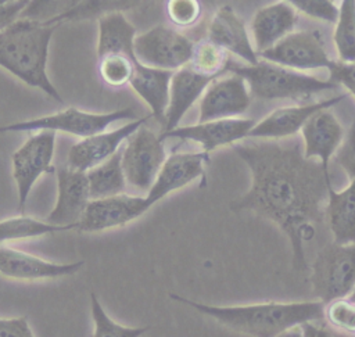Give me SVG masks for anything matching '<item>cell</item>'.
<instances>
[{
  "mask_svg": "<svg viewBox=\"0 0 355 337\" xmlns=\"http://www.w3.org/2000/svg\"><path fill=\"white\" fill-rule=\"evenodd\" d=\"M233 151L251 172V187L230 202V209L250 211L276 223L288 237L293 266L306 268L304 241L315 234L324 218V202L331 187L320 162L304 157L300 141L261 140L239 143Z\"/></svg>",
  "mask_w": 355,
  "mask_h": 337,
  "instance_id": "obj_1",
  "label": "cell"
},
{
  "mask_svg": "<svg viewBox=\"0 0 355 337\" xmlns=\"http://www.w3.org/2000/svg\"><path fill=\"white\" fill-rule=\"evenodd\" d=\"M169 297L215 319L222 326L250 337H277L304 323L320 322L324 318L326 305L322 301H269L251 305L218 306L191 301L178 294H169Z\"/></svg>",
  "mask_w": 355,
  "mask_h": 337,
  "instance_id": "obj_2",
  "label": "cell"
},
{
  "mask_svg": "<svg viewBox=\"0 0 355 337\" xmlns=\"http://www.w3.org/2000/svg\"><path fill=\"white\" fill-rule=\"evenodd\" d=\"M57 26L21 17L0 31V67L28 86L40 89L57 103H64L47 75L49 46Z\"/></svg>",
  "mask_w": 355,
  "mask_h": 337,
  "instance_id": "obj_3",
  "label": "cell"
},
{
  "mask_svg": "<svg viewBox=\"0 0 355 337\" xmlns=\"http://www.w3.org/2000/svg\"><path fill=\"white\" fill-rule=\"evenodd\" d=\"M227 71L243 78L250 93L261 100L308 101L315 94L338 86L330 79L324 80L266 61L257 65L229 64Z\"/></svg>",
  "mask_w": 355,
  "mask_h": 337,
  "instance_id": "obj_4",
  "label": "cell"
},
{
  "mask_svg": "<svg viewBox=\"0 0 355 337\" xmlns=\"http://www.w3.org/2000/svg\"><path fill=\"white\" fill-rule=\"evenodd\" d=\"M137 119V114L133 108H122L111 112H89L76 107H67L58 112L28 119L22 122L0 126V132H62L76 137H89L97 133H103L107 128L118 121Z\"/></svg>",
  "mask_w": 355,
  "mask_h": 337,
  "instance_id": "obj_5",
  "label": "cell"
},
{
  "mask_svg": "<svg viewBox=\"0 0 355 337\" xmlns=\"http://www.w3.org/2000/svg\"><path fill=\"white\" fill-rule=\"evenodd\" d=\"M311 284L323 304L349 295L355 287V243L324 245L312 263Z\"/></svg>",
  "mask_w": 355,
  "mask_h": 337,
  "instance_id": "obj_6",
  "label": "cell"
},
{
  "mask_svg": "<svg viewBox=\"0 0 355 337\" xmlns=\"http://www.w3.org/2000/svg\"><path fill=\"white\" fill-rule=\"evenodd\" d=\"M165 159L164 140L144 125L140 126L121 148V165L126 184L147 194Z\"/></svg>",
  "mask_w": 355,
  "mask_h": 337,
  "instance_id": "obj_7",
  "label": "cell"
},
{
  "mask_svg": "<svg viewBox=\"0 0 355 337\" xmlns=\"http://www.w3.org/2000/svg\"><path fill=\"white\" fill-rule=\"evenodd\" d=\"M194 42L168 25H155L136 35L133 51L136 60L146 67L178 71L190 61Z\"/></svg>",
  "mask_w": 355,
  "mask_h": 337,
  "instance_id": "obj_8",
  "label": "cell"
},
{
  "mask_svg": "<svg viewBox=\"0 0 355 337\" xmlns=\"http://www.w3.org/2000/svg\"><path fill=\"white\" fill-rule=\"evenodd\" d=\"M55 150L54 132H35L25 143L12 154V176L18 193V211H25V204L36 180L43 173H53Z\"/></svg>",
  "mask_w": 355,
  "mask_h": 337,
  "instance_id": "obj_9",
  "label": "cell"
},
{
  "mask_svg": "<svg viewBox=\"0 0 355 337\" xmlns=\"http://www.w3.org/2000/svg\"><path fill=\"white\" fill-rule=\"evenodd\" d=\"M266 62L288 69L330 68L333 60L329 57L323 37L316 29H301L288 33L270 49L257 54Z\"/></svg>",
  "mask_w": 355,
  "mask_h": 337,
  "instance_id": "obj_10",
  "label": "cell"
},
{
  "mask_svg": "<svg viewBox=\"0 0 355 337\" xmlns=\"http://www.w3.org/2000/svg\"><path fill=\"white\" fill-rule=\"evenodd\" d=\"M150 207L144 196L118 194L105 198L90 200L78 222V230L86 233L122 227L146 214Z\"/></svg>",
  "mask_w": 355,
  "mask_h": 337,
  "instance_id": "obj_11",
  "label": "cell"
},
{
  "mask_svg": "<svg viewBox=\"0 0 355 337\" xmlns=\"http://www.w3.org/2000/svg\"><path fill=\"white\" fill-rule=\"evenodd\" d=\"M251 103L247 83L239 75L214 79L200 100L198 122L239 118Z\"/></svg>",
  "mask_w": 355,
  "mask_h": 337,
  "instance_id": "obj_12",
  "label": "cell"
},
{
  "mask_svg": "<svg viewBox=\"0 0 355 337\" xmlns=\"http://www.w3.org/2000/svg\"><path fill=\"white\" fill-rule=\"evenodd\" d=\"M148 116H141L128 122L112 130H105L79 140L72 144L68 151L67 165L72 169L87 172L92 168L103 164L119 151L123 141L129 139L140 126L147 122Z\"/></svg>",
  "mask_w": 355,
  "mask_h": 337,
  "instance_id": "obj_13",
  "label": "cell"
},
{
  "mask_svg": "<svg viewBox=\"0 0 355 337\" xmlns=\"http://www.w3.org/2000/svg\"><path fill=\"white\" fill-rule=\"evenodd\" d=\"M209 157L204 151L198 153H172L166 157L161 166L155 182L144 196L147 205L151 208L155 202L165 198L172 191H176L191 182L200 179L204 184L205 169L204 165Z\"/></svg>",
  "mask_w": 355,
  "mask_h": 337,
  "instance_id": "obj_14",
  "label": "cell"
},
{
  "mask_svg": "<svg viewBox=\"0 0 355 337\" xmlns=\"http://www.w3.org/2000/svg\"><path fill=\"white\" fill-rule=\"evenodd\" d=\"M255 125L251 118H230L209 122H198L196 125L179 126L171 132L161 133L159 137L179 139L180 141H194L202 147L204 153H209L218 147L230 146L248 137L250 130Z\"/></svg>",
  "mask_w": 355,
  "mask_h": 337,
  "instance_id": "obj_15",
  "label": "cell"
},
{
  "mask_svg": "<svg viewBox=\"0 0 355 337\" xmlns=\"http://www.w3.org/2000/svg\"><path fill=\"white\" fill-rule=\"evenodd\" d=\"M57 201L47 222L58 226H76L90 201L86 172L61 165L55 169Z\"/></svg>",
  "mask_w": 355,
  "mask_h": 337,
  "instance_id": "obj_16",
  "label": "cell"
},
{
  "mask_svg": "<svg viewBox=\"0 0 355 337\" xmlns=\"http://www.w3.org/2000/svg\"><path fill=\"white\" fill-rule=\"evenodd\" d=\"M345 98V94L333 96L327 100L305 103L300 105L282 107L268 114L262 121L255 123L248 133L250 139L280 140L297 135L304 123L319 110L331 108Z\"/></svg>",
  "mask_w": 355,
  "mask_h": 337,
  "instance_id": "obj_17",
  "label": "cell"
},
{
  "mask_svg": "<svg viewBox=\"0 0 355 337\" xmlns=\"http://www.w3.org/2000/svg\"><path fill=\"white\" fill-rule=\"evenodd\" d=\"M304 140V157L319 158L324 172H329V161L337 151L344 137V129L330 108L319 110L301 128Z\"/></svg>",
  "mask_w": 355,
  "mask_h": 337,
  "instance_id": "obj_18",
  "label": "cell"
},
{
  "mask_svg": "<svg viewBox=\"0 0 355 337\" xmlns=\"http://www.w3.org/2000/svg\"><path fill=\"white\" fill-rule=\"evenodd\" d=\"M82 265L83 261L55 263L15 248L0 247V275L12 280L57 279L76 273Z\"/></svg>",
  "mask_w": 355,
  "mask_h": 337,
  "instance_id": "obj_19",
  "label": "cell"
},
{
  "mask_svg": "<svg viewBox=\"0 0 355 337\" xmlns=\"http://www.w3.org/2000/svg\"><path fill=\"white\" fill-rule=\"evenodd\" d=\"M207 35L208 40L227 53L236 54L248 65H257L259 62L243 18L230 6H222L214 14Z\"/></svg>",
  "mask_w": 355,
  "mask_h": 337,
  "instance_id": "obj_20",
  "label": "cell"
},
{
  "mask_svg": "<svg viewBox=\"0 0 355 337\" xmlns=\"http://www.w3.org/2000/svg\"><path fill=\"white\" fill-rule=\"evenodd\" d=\"M298 22V12L288 1H276L261 7L252 18L251 29L255 43V53L259 54L288 33L294 32Z\"/></svg>",
  "mask_w": 355,
  "mask_h": 337,
  "instance_id": "obj_21",
  "label": "cell"
},
{
  "mask_svg": "<svg viewBox=\"0 0 355 337\" xmlns=\"http://www.w3.org/2000/svg\"><path fill=\"white\" fill-rule=\"evenodd\" d=\"M212 80L214 79L194 72L189 65L173 72L169 85V100L165 112V128L162 133L178 128L182 118L202 96Z\"/></svg>",
  "mask_w": 355,
  "mask_h": 337,
  "instance_id": "obj_22",
  "label": "cell"
},
{
  "mask_svg": "<svg viewBox=\"0 0 355 337\" xmlns=\"http://www.w3.org/2000/svg\"><path fill=\"white\" fill-rule=\"evenodd\" d=\"M172 75V71L150 68L136 61L135 71L129 82L130 87L150 107L153 116L161 125H165V112L169 100V85Z\"/></svg>",
  "mask_w": 355,
  "mask_h": 337,
  "instance_id": "obj_23",
  "label": "cell"
},
{
  "mask_svg": "<svg viewBox=\"0 0 355 337\" xmlns=\"http://www.w3.org/2000/svg\"><path fill=\"white\" fill-rule=\"evenodd\" d=\"M324 216L327 218L334 243H355V179L341 191H336L333 186L329 189Z\"/></svg>",
  "mask_w": 355,
  "mask_h": 337,
  "instance_id": "obj_24",
  "label": "cell"
},
{
  "mask_svg": "<svg viewBox=\"0 0 355 337\" xmlns=\"http://www.w3.org/2000/svg\"><path fill=\"white\" fill-rule=\"evenodd\" d=\"M136 28L121 11H111L98 19L97 58L107 54H122L135 57L133 43Z\"/></svg>",
  "mask_w": 355,
  "mask_h": 337,
  "instance_id": "obj_25",
  "label": "cell"
},
{
  "mask_svg": "<svg viewBox=\"0 0 355 337\" xmlns=\"http://www.w3.org/2000/svg\"><path fill=\"white\" fill-rule=\"evenodd\" d=\"M90 200L123 194L126 180L121 165V148L111 158L86 172Z\"/></svg>",
  "mask_w": 355,
  "mask_h": 337,
  "instance_id": "obj_26",
  "label": "cell"
},
{
  "mask_svg": "<svg viewBox=\"0 0 355 337\" xmlns=\"http://www.w3.org/2000/svg\"><path fill=\"white\" fill-rule=\"evenodd\" d=\"M71 229H76V226H58L22 215L0 221V243L28 240Z\"/></svg>",
  "mask_w": 355,
  "mask_h": 337,
  "instance_id": "obj_27",
  "label": "cell"
},
{
  "mask_svg": "<svg viewBox=\"0 0 355 337\" xmlns=\"http://www.w3.org/2000/svg\"><path fill=\"white\" fill-rule=\"evenodd\" d=\"M229 53L212 43L208 39H202L194 43L189 67L209 79H216L218 75L227 71L229 67Z\"/></svg>",
  "mask_w": 355,
  "mask_h": 337,
  "instance_id": "obj_28",
  "label": "cell"
},
{
  "mask_svg": "<svg viewBox=\"0 0 355 337\" xmlns=\"http://www.w3.org/2000/svg\"><path fill=\"white\" fill-rule=\"evenodd\" d=\"M334 26V46L341 62H355V1L344 0Z\"/></svg>",
  "mask_w": 355,
  "mask_h": 337,
  "instance_id": "obj_29",
  "label": "cell"
},
{
  "mask_svg": "<svg viewBox=\"0 0 355 337\" xmlns=\"http://www.w3.org/2000/svg\"><path fill=\"white\" fill-rule=\"evenodd\" d=\"M136 61V57L122 54H107L97 58V68L101 80L111 87H123L129 85Z\"/></svg>",
  "mask_w": 355,
  "mask_h": 337,
  "instance_id": "obj_30",
  "label": "cell"
},
{
  "mask_svg": "<svg viewBox=\"0 0 355 337\" xmlns=\"http://www.w3.org/2000/svg\"><path fill=\"white\" fill-rule=\"evenodd\" d=\"M90 309L92 318L94 322V333L93 337H141L148 327H128L114 322L94 293L90 294Z\"/></svg>",
  "mask_w": 355,
  "mask_h": 337,
  "instance_id": "obj_31",
  "label": "cell"
},
{
  "mask_svg": "<svg viewBox=\"0 0 355 337\" xmlns=\"http://www.w3.org/2000/svg\"><path fill=\"white\" fill-rule=\"evenodd\" d=\"M324 318L333 329L347 334H355V302L338 298L324 305Z\"/></svg>",
  "mask_w": 355,
  "mask_h": 337,
  "instance_id": "obj_32",
  "label": "cell"
},
{
  "mask_svg": "<svg viewBox=\"0 0 355 337\" xmlns=\"http://www.w3.org/2000/svg\"><path fill=\"white\" fill-rule=\"evenodd\" d=\"M166 14L175 26L190 28L200 19L201 6L197 0H169Z\"/></svg>",
  "mask_w": 355,
  "mask_h": 337,
  "instance_id": "obj_33",
  "label": "cell"
},
{
  "mask_svg": "<svg viewBox=\"0 0 355 337\" xmlns=\"http://www.w3.org/2000/svg\"><path fill=\"white\" fill-rule=\"evenodd\" d=\"M295 11H300L313 19L336 24L338 19V7L330 0H291L288 1Z\"/></svg>",
  "mask_w": 355,
  "mask_h": 337,
  "instance_id": "obj_34",
  "label": "cell"
},
{
  "mask_svg": "<svg viewBox=\"0 0 355 337\" xmlns=\"http://www.w3.org/2000/svg\"><path fill=\"white\" fill-rule=\"evenodd\" d=\"M334 161L345 171L351 180L355 179V118L334 153Z\"/></svg>",
  "mask_w": 355,
  "mask_h": 337,
  "instance_id": "obj_35",
  "label": "cell"
},
{
  "mask_svg": "<svg viewBox=\"0 0 355 337\" xmlns=\"http://www.w3.org/2000/svg\"><path fill=\"white\" fill-rule=\"evenodd\" d=\"M329 71V79L336 85H343L355 97V62L333 61Z\"/></svg>",
  "mask_w": 355,
  "mask_h": 337,
  "instance_id": "obj_36",
  "label": "cell"
},
{
  "mask_svg": "<svg viewBox=\"0 0 355 337\" xmlns=\"http://www.w3.org/2000/svg\"><path fill=\"white\" fill-rule=\"evenodd\" d=\"M0 337H35L25 316L0 318Z\"/></svg>",
  "mask_w": 355,
  "mask_h": 337,
  "instance_id": "obj_37",
  "label": "cell"
},
{
  "mask_svg": "<svg viewBox=\"0 0 355 337\" xmlns=\"http://www.w3.org/2000/svg\"><path fill=\"white\" fill-rule=\"evenodd\" d=\"M29 1L26 0H17V1H4L0 0V31L15 22L18 18H21V14L28 7Z\"/></svg>",
  "mask_w": 355,
  "mask_h": 337,
  "instance_id": "obj_38",
  "label": "cell"
},
{
  "mask_svg": "<svg viewBox=\"0 0 355 337\" xmlns=\"http://www.w3.org/2000/svg\"><path fill=\"white\" fill-rule=\"evenodd\" d=\"M302 337H352L351 334L343 333L326 325H315V322H308L300 326Z\"/></svg>",
  "mask_w": 355,
  "mask_h": 337,
  "instance_id": "obj_39",
  "label": "cell"
},
{
  "mask_svg": "<svg viewBox=\"0 0 355 337\" xmlns=\"http://www.w3.org/2000/svg\"><path fill=\"white\" fill-rule=\"evenodd\" d=\"M277 337H302V331H301V327L297 326V327H293V329L279 334Z\"/></svg>",
  "mask_w": 355,
  "mask_h": 337,
  "instance_id": "obj_40",
  "label": "cell"
},
{
  "mask_svg": "<svg viewBox=\"0 0 355 337\" xmlns=\"http://www.w3.org/2000/svg\"><path fill=\"white\" fill-rule=\"evenodd\" d=\"M349 301H352V302H355V287H354V290L351 291V294H349V298H348Z\"/></svg>",
  "mask_w": 355,
  "mask_h": 337,
  "instance_id": "obj_41",
  "label": "cell"
}]
</instances>
